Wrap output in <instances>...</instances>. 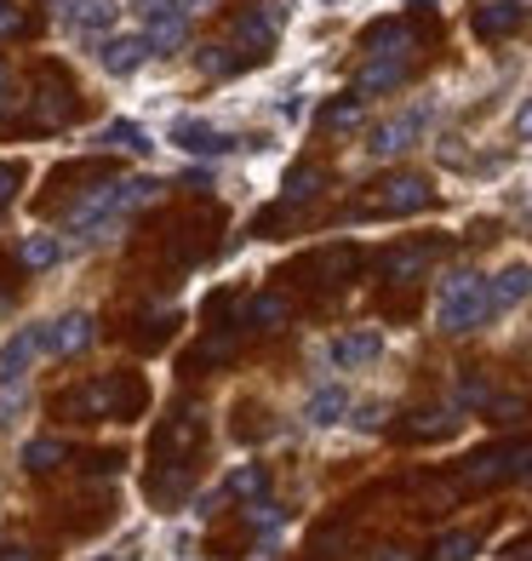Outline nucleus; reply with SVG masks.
<instances>
[{
	"label": "nucleus",
	"mask_w": 532,
	"mask_h": 561,
	"mask_svg": "<svg viewBox=\"0 0 532 561\" xmlns=\"http://www.w3.org/2000/svg\"><path fill=\"white\" fill-rule=\"evenodd\" d=\"M487 316H493V298H487V280H481L475 270H459V275L441 280V298H436V327H441V333L464 339Z\"/></svg>",
	"instance_id": "obj_1"
},
{
	"label": "nucleus",
	"mask_w": 532,
	"mask_h": 561,
	"mask_svg": "<svg viewBox=\"0 0 532 561\" xmlns=\"http://www.w3.org/2000/svg\"><path fill=\"white\" fill-rule=\"evenodd\" d=\"M429 104H413L407 115H390V121H378L372 126V138H367V156L372 161H395V156H407V149L424 138V126H429Z\"/></svg>",
	"instance_id": "obj_2"
},
{
	"label": "nucleus",
	"mask_w": 532,
	"mask_h": 561,
	"mask_svg": "<svg viewBox=\"0 0 532 561\" xmlns=\"http://www.w3.org/2000/svg\"><path fill=\"white\" fill-rule=\"evenodd\" d=\"M172 144L184 149V156H200V161H212V156H230V149H241V138L218 133L212 121H195V115L172 121Z\"/></svg>",
	"instance_id": "obj_3"
},
{
	"label": "nucleus",
	"mask_w": 532,
	"mask_h": 561,
	"mask_svg": "<svg viewBox=\"0 0 532 561\" xmlns=\"http://www.w3.org/2000/svg\"><path fill=\"white\" fill-rule=\"evenodd\" d=\"M63 23H69L81 41H109V30L120 23V0H69Z\"/></svg>",
	"instance_id": "obj_4"
},
{
	"label": "nucleus",
	"mask_w": 532,
	"mask_h": 561,
	"mask_svg": "<svg viewBox=\"0 0 532 561\" xmlns=\"http://www.w3.org/2000/svg\"><path fill=\"white\" fill-rule=\"evenodd\" d=\"M149 58H155L149 35H109V41H104V53H97V69L115 75V81H126V75H138Z\"/></svg>",
	"instance_id": "obj_5"
},
{
	"label": "nucleus",
	"mask_w": 532,
	"mask_h": 561,
	"mask_svg": "<svg viewBox=\"0 0 532 561\" xmlns=\"http://www.w3.org/2000/svg\"><path fill=\"white\" fill-rule=\"evenodd\" d=\"M275 35H281V7H252L235 18V46L246 58H264L275 46Z\"/></svg>",
	"instance_id": "obj_6"
},
{
	"label": "nucleus",
	"mask_w": 532,
	"mask_h": 561,
	"mask_svg": "<svg viewBox=\"0 0 532 561\" xmlns=\"http://www.w3.org/2000/svg\"><path fill=\"white\" fill-rule=\"evenodd\" d=\"M92 316H81V310H69V316H58V321H46L41 327V355H74V350H86L97 333H92Z\"/></svg>",
	"instance_id": "obj_7"
},
{
	"label": "nucleus",
	"mask_w": 532,
	"mask_h": 561,
	"mask_svg": "<svg viewBox=\"0 0 532 561\" xmlns=\"http://www.w3.org/2000/svg\"><path fill=\"white\" fill-rule=\"evenodd\" d=\"M429 201H436V190H429V178L401 172V178H390V184H378L372 213H424Z\"/></svg>",
	"instance_id": "obj_8"
},
{
	"label": "nucleus",
	"mask_w": 532,
	"mask_h": 561,
	"mask_svg": "<svg viewBox=\"0 0 532 561\" xmlns=\"http://www.w3.org/2000/svg\"><path fill=\"white\" fill-rule=\"evenodd\" d=\"M378 355H384V333H378V327H355V333H344V339L326 344V362L344 367V373H355V367L378 362Z\"/></svg>",
	"instance_id": "obj_9"
},
{
	"label": "nucleus",
	"mask_w": 532,
	"mask_h": 561,
	"mask_svg": "<svg viewBox=\"0 0 532 561\" xmlns=\"http://www.w3.org/2000/svg\"><path fill=\"white\" fill-rule=\"evenodd\" d=\"M41 355V327H30V333H12L7 344H0V390H18L23 378H30Z\"/></svg>",
	"instance_id": "obj_10"
},
{
	"label": "nucleus",
	"mask_w": 532,
	"mask_h": 561,
	"mask_svg": "<svg viewBox=\"0 0 532 561\" xmlns=\"http://www.w3.org/2000/svg\"><path fill=\"white\" fill-rule=\"evenodd\" d=\"M487 298H493V316L527 304V298H532V264H504V270L487 280Z\"/></svg>",
	"instance_id": "obj_11"
},
{
	"label": "nucleus",
	"mask_w": 532,
	"mask_h": 561,
	"mask_svg": "<svg viewBox=\"0 0 532 561\" xmlns=\"http://www.w3.org/2000/svg\"><path fill=\"white\" fill-rule=\"evenodd\" d=\"M413 58H367V69L355 75V98H378V92H395L407 81Z\"/></svg>",
	"instance_id": "obj_12"
},
{
	"label": "nucleus",
	"mask_w": 532,
	"mask_h": 561,
	"mask_svg": "<svg viewBox=\"0 0 532 561\" xmlns=\"http://www.w3.org/2000/svg\"><path fill=\"white\" fill-rule=\"evenodd\" d=\"M361 53H367V58H413V30H407L401 18L372 23V30L361 35Z\"/></svg>",
	"instance_id": "obj_13"
},
{
	"label": "nucleus",
	"mask_w": 532,
	"mask_h": 561,
	"mask_svg": "<svg viewBox=\"0 0 532 561\" xmlns=\"http://www.w3.org/2000/svg\"><path fill=\"white\" fill-rule=\"evenodd\" d=\"M521 23H527L521 0H487V7L475 12V35H481V41H504V35H516Z\"/></svg>",
	"instance_id": "obj_14"
},
{
	"label": "nucleus",
	"mask_w": 532,
	"mask_h": 561,
	"mask_svg": "<svg viewBox=\"0 0 532 561\" xmlns=\"http://www.w3.org/2000/svg\"><path fill=\"white\" fill-rule=\"evenodd\" d=\"M344 413H349V390H344V385H315V390H310V401H303V419H310L315 430L338 424Z\"/></svg>",
	"instance_id": "obj_15"
},
{
	"label": "nucleus",
	"mask_w": 532,
	"mask_h": 561,
	"mask_svg": "<svg viewBox=\"0 0 532 561\" xmlns=\"http://www.w3.org/2000/svg\"><path fill=\"white\" fill-rule=\"evenodd\" d=\"M287 316H292V304L281 298V293H258L246 304V327H258V333H275V327H287Z\"/></svg>",
	"instance_id": "obj_16"
},
{
	"label": "nucleus",
	"mask_w": 532,
	"mask_h": 561,
	"mask_svg": "<svg viewBox=\"0 0 532 561\" xmlns=\"http://www.w3.org/2000/svg\"><path fill=\"white\" fill-rule=\"evenodd\" d=\"M18 264L23 270H53V264H63V241L58 236H23L18 241Z\"/></svg>",
	"instance_id": "obj_17"
},
{
	"label": "nucleus",
	"mask_w": 532,
	"mask_h": 561,
	"mask_svg": "<svg viewBox=\"0 0 532 561\" xmlns=\"http://www.w3.org/2000/svg\"><path fill=\"white\" fill-rule=\"evenodd\" d=\"M63 442L58 436H35V442H23V470H35V476H46V470H58L63 465Z\"/></svg>",
	"instance_id": "obj_18"
},
{
	"label": "nucleus",
	"mask_w": 532,
	"mask_h": 561,
	"mask_svg": "<svg viewBox=\"0 0 532 561\" xmlns=\"http://www.w3.org/2000/svg\"><path fill=\"white\" fill-rule=\"evenodd\" d=\"M97 144H104V149H132V156H149V149H155V144H149V133H143V126H132V121L104 126V138H97Z\"/></svg>",
	"instance_id": "obj_19"
},
{
	"label": "nucleus",
	"mask_w": 532,
	"mask_h": 561,
	"mask_svg": "<svg viewBox=\"0 0 532 561\" xmlns=\"http://www.w3.org/2000/svg\"><path fill=\"white\" fill-rule=\"evenodd\" d=\"M481 550V539L475 533H441L436 539V550H429V561H470Z\"/></svg>",
	"instance_id": "obj_20"
},
{
	"label": "nucleus",
	"mask_w": 532,
	"mask_h": 561,
	"mask_svg": "<svg viewBox=\"0 0 532 561\" xmlns=\"http://www.w3.org/2000/svg\"><path fill=\"white\" fill-rule=\"evenodd\" d=\"M321 195V172L315 167H298L287 178V195H281V207H303V201H315Z\"/></svg>",
	"instance_id": "obj_21"
},
{
	"label": "nucleus",
	"mask_w": 532,
	"mask_h": 561,
	"mask_svg": "<svg viewBox=\"0 0 532 561\" xmlns=\"http://www.w3.org/2000/svg\"><path fill=\"white\" fill-rule=\"evenodd\" d=\"M429 259H436V247H401V252H390V264H384V270H390L395 280H407V275H418Z\"/></svg>",
	"instance_id": "obj_22"
},
{
	"label": "nucleus",
	"mask_w": 532,
	"mask_h": 561,
	"mask_svg": "<svg viewBox=\"0 0 532 561\" xmlns=\"http://www.w3.org/2000/svg\"><path fill=\"white\" fill-rule=\"evenodd\" d=\"M223 493L230 499H258L264 493V465H241L230 481H223Z\"/></svg>",
	"instance_id": "obj_23"
},
{
	"label": "nucleus",
	"mask_w": 532,
	"mask_h": 561,
	"mask_svg": "<svg viewBox=\"0 0 532 561\" xmlns=\"http://www.w3.org/2000/svg\"><path fill=\"white\" fill-rule=\"evenodd\" d=\"M252 58H235V53H223V46H200V69L207 75H223V81H230V75H241Z\"/></svg>",
	"instance_id": "obj_24"
},
{
	"label": "nucleus",
	"mask_w": 532,
	"mask_h": 561,
	"mask_svg": "<svg viewBox=\"0 0 532 561\" xmlns=\"http://www.w3.org/2000/svg\"><path fill=\"white\" fill-rule=\"evenodd\" d=\"M246 522L258 527V533H275V527H281V504H269V499H252V504H246Z\"/></svg>",
	"instance_id": "obj_25"
},
{
	"label": "nucleus",
	"mask_w": 532,
	"mask_h": 561,
	"mask_svg": "<svg viewBox=\"0 0 532 561\" xmlns=\"http://www.w3.org/2000/svg\"><path fill=\"white\" fill-rule=\"evenodd\" d=\"M487 401H493L487 378H481V373H464V378H459V407H487Z\"/></svg>",
	"instance_id": "obj_26"
},
{
	"label": "nucleus",
	"mask_w": 532,
	"mask_h": 561,
	"mask_svg": "<svg viewBox=\"0 0 532 561\" xmlns=\"http://www.w3.org/2000/svg\"><path fill=\"white\" fill-rule=\"evenodd\" d=\"M361 104H367V98H344V104H338V110H326L321 121L333 126V133H338V126H355V121H361Z\"/></svg>",
	"instance_id": "obj_27"
},
{
	"label": "nucleus",
	"mask_w": 532,
	"mask_h": 561,
	"mask_svg": "<svg viewBox=\"0 0 532 561\" xmlns=\"http://www.w3.org/2000/svg\"><path fill=\"white\" fill-rule=\"evenodd\" d=\"M23 184V167H12V161H0V207L12 201V190Z\"/></svg>",
	"instance_id": "obj_28"
},
{
	"label": "nucleus",
	"mask_w": 532,
	"mask_h": 561,
	"mask_svg": "<svg viewBox=\"0 0 532 561\" xmlns=\"http://www.w3.org/2000/svg\"><path fill=\"white\" fill-rule=\"evenodd\" d=\"M23 30V12L12 7V0H0V35H18Z\"/></svg>",
	"instance_id": "obj_29"
},
{
	"label": "nucleus",
	"mask_w": 532,
	"mask_h": 561,
	"mask_svg": "<svg viewBox=\"0 0 532 561\" xmlns=\"http://www.w3.org/2000/svg\"><path fill=\"white\" fill-rule=\"evenodd\" d=\"M516 138H521V144H532V98L516 110Z\"/></svg>",
	"instance_id": "obj_30"
},
{
	"label": "nucleus",
	"mask_w": 532,
	"mask_h": 561,
	"mask_svg": "<svg viewBox=\"0 0 532 561\" xmlns=\"http://www.w3.org/2000/svg\"><path fill=\"white\" fill-rule=\"evenodd\" d=\"M0 561H35V550L30 545H7V550H0Z\"/></svg>",
	"instance_id": "obj_31"
},
{
	"label": "nucleus",
	"mask_w": 532,
	"mask_h": 561,
	"mask_svg": "<svg viewBox=\"0 0 532 561\" xmlns=\"http://www.w3.org/2000/svg\"><path fill=\"white\" fill-rule=\"evenodd\" d=\"M104 561H132V556H104Z\"/></svg>",
	"instance_id": "obj_32"
},
{
	"label": "nucleus",
	"mask_w": 532,
	"mask_h": 561,
	"mask_svg": "<svg viewBox=\"0 0 532 561\" xmlns=\"http://www.w3.org/2000/svg\"><path fill=\"white\" fill-rule=\"evenodd\" d=\"M527 481H532V470H527Z\"/></svg>",
	"instance_id": "obj_33"
}]
</instances>
